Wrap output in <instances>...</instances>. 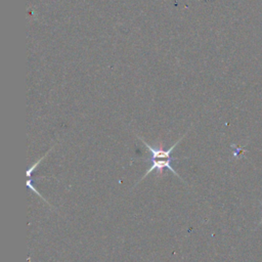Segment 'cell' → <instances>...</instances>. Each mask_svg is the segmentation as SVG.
Instances as JSON below:
<instances>
[{
    "label": "cell",
    "mask_w": 262,
    "mask_h": 262,
    "mask_svg": "<svg viewBox=\"0 0 262 262\" xmlns=\"http://www.w3.org/2000/svg\"><path fill=\"white\" fill-rule=\"evenodd\" d=\"M172 160H180V159H178V158H173V159H162V160H161V159H152V162H153L152 167L147 170V172H145V174L142 177V179L139 180V182H141L142 180H144L145 178L148 177V174H150V173H151L152 171H154V170H156V172H157V174H158V177L162 176V173H163V171H164L165 168L169 169L173 174H176V177H178L181 181L184 182V180L180 177V174H179L176 170H174L173 167L171 166L170 163H171Z\"/></svg>",
    "instance_id": "6da1fadb"
},
{
    "label": "cell",
    "mask_w": 262,
    "mask_h": 262,
    "mask_svg": "<svg viewBox=\"0 0 262 262\" xmlns=\"http://www.w3.org/2000/svg\"><path fill=\"white\" fill-rule=\"evenodd\" d=\"M137 137L142 141V143L144 144V147L147 148L150 152H151V154H152V159H171V154H172V152H173V150L176 149V147L177 145L182 141V139L185 137V135L183 136V137H181L176 143H174L172 147H170L169 148V150H167V151H165L164 149H163V147H162V144L160 145L159 148H153V147H151L150 144H148V142H145L139 135H137ZM173 159V158H172Z\"/></svg>",
    "instance_id": "7a4b0ae2"
},
{
    "label": "cell",
    "mask_w": 262,
    "mask_h": 262,
    "mask_svg": "<svg viewBox=\"0 0 262 262\" xmlns=\"http://www.w3.org/2000/svg\"><path fill=\"white\" fill-rule=\"evenodd\" d=\"M244 149L243 148H239V149H237V152L234 154V156H237V154H239V153H241V151H243Z\"/></svg>",
    "instance_id": "3957f363"
},
{
    "label": "cell",
    "mask_w": 262,
    "mask_h": 262,
    "mask_svg": "<svg viewBox=\"0 0 262 262\" xmlns=\"http://www.w3.org/2000/svg\"><path fill=\"white\" fill-rule=\"evenodd\" d=\"M260 205L262 206V202H261V201H260ZM261 223H262V219H261V221H260V223H259V224H261Z\"/></svg>",
    "instance_id": "277c9868"
}]
</instances>
